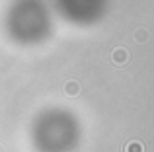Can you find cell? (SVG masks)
<instances>
[{"mask_svg": "<svg viewBox=\"0 0 154 152\" xmlns=\"http://www.w3.org/2000/svg\"><path fill=\"white\" fill-rule=\"evenodd\" d=\"M113 59H115V62H125L127 61V51L125 49H117L115 53H113Z\"/></svg>", "mask_w": 154, "mask_h": 152, "instance_id": "1", "label": "cell"}, {"mask_svg": "<svg viewBox=\"0 0 154 152\" xmlns=\"http://www.w3.org/2000/svg\"><path fill=\"white\" fill-rule=\"evenodd\" d=\"M66 92H68V94H76V92H78V84H68Z\"/></svg>", "mask_w": 154, "mask_h": 152, "instance_id": "3", "label": "cell"}, {"mask_svg": "<svg viewBox=\"0 0 154 152\" xmlns=\"http://www.w3.org/2000/svg\"><path fill=\"white\" fill-rule=\"evenodd\" d=\"M127 152H143V144L140 142H131V144H127Z\"/></svg>", "mask_w": 154, "mask_h": 152, "instance_id": "2", "label": "cell"}]
</instances>
